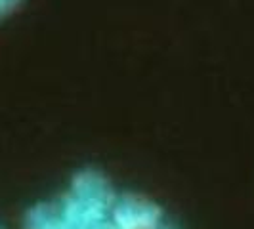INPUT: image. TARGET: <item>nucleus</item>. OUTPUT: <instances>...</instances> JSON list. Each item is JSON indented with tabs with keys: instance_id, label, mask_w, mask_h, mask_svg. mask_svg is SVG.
I'll use <instances>...</instances> for the list:
<instances>
[{
	"instance_id": "obj_1",
	"label": "nucleus",
	"mask_w": 254,
	"mask_h": 229,
	"mask_svg": "<svg viewBox=\"0 0 254 229\" xmlns=\"http://www.w3.org/2000/svg\"><path fill=\"white\" fill-rule=\"evenodd\" d=\"M117 191L102 172L84 168L56 199L31 206L23 218L25 229H113Z\"/></svg>"
},
{
	"instance_id": "obj_2",
	"label": "nucleus",
	"mask_w": 254,
	"mask_h": 229,
	"mask_svg": "<svg viewBox=\"0 0 254 229\" xmlns=\"http://www.w3.org/2000/svg\"><path fill=\"white\" fill-rule=\"evenodd\" d=\"M166 222L163 208L140 193L117 195L111 210L113 229H159Z\"/></svg>"
},
{
	"instance_id": "obj_3",
	"label": "nucleus",
	"mask_w": 254,
	"mask_h": 229,
	"mask_svg": "<svg viewBox=\"0 0 254 229\" xmlns=\"http://www.w3.org/2000/svg\"><path fill=\"white\" fill-rule=\"evenodd\" d=\"M23 0H0V23L19 10Z\"/></svg>"
},
{
	"instance_id": "obj_4",
	"label": "nucleus",
	"mask_w": 254,
	"mask_h": 229,
	"mask_svg": "<svg viewBox=\"0 0 254 229\" xmlns=\"http://www.w3.org/2000/svg\"><path fill=\"white\" fill-rule=\"evenodd\" d=\"M159 229H176V228H174V226H172L170 222H166L165 226H163V228H159Z\"/></svg>"
},
{
	"instance_id": "obj_5",
	"label": "nucleus",
	"mask_w": 254,
	"mask_h": 229,
	"mask_svg": "<svg viewBox=\"0 0 254 229\" xmlns=\"http://www.w3.org/2000/svg\"><path fill=\"white\" fill-rule=\"evenodd\" d=\"M0 229H2V228H0Z\"/></svg>"
}]
</instances>
